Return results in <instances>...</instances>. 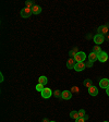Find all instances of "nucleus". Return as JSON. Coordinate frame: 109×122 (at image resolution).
<instances>
[{
    "label": "nucleus",
    "mask_w": 109,
    "mask_h": 122,
    "mask_svg": "<svg viewBox=\"0 0 109 122\" xmlns=\"http://www.w3.org/2000/svg\"><path fill=\"white\" fill-rule=\"evenodd\" d=\"M85 59H86V55H85V52H83V51H79V52L74 56L75 62H84Z\"/></svg>",
    "instance_id": "1"
},
{
    "label": "nucleus",
    "mask_w": 109,
    "mask_h": 122,
    "mask_svg": "<svg viewBox=\"0 0 109 122\" xmlns=\"http://www.w3.org/2000/svg\"><path fill=\"white\" fill-rule=\"evenodd\" d=\"M33 14L32 13V9H30V8H24V9H22L21 10V16L22 18H24V19H27V18H30L31 15Z\"/></svg>",
    "instance_id": "2"
},
{
    "label": "nucleus",
    "mask_w": 109,
    "mask_h": 122,
    "mask_svg": "<svg viewBox=\"0 0 109 122\" xmlns=\"http://www.w3.org/2000/svg\"><path fill=\"white\" fill-rule=\"evenodd\" d=\"M52 95H53V93L51 92L50 88H48V87H45V88L43 89V92H42V97L45 99L49 98V97L52 96Z\"/></svg>",
    "instance_id": "3"
},
{
    "label": "nucleus",
    "mask_w": 109,
    "mask_h": 122,
    "mask_svg": "<svg viewBox=\"0 0 109 122\" xmlns=\"http://www.w3.org/2000/svg\"><path fill=\"white\" fill-rule=\"evenodd\" d=\"M108 30H109V24H107V25H102L97 28L98 34H100V35H103V36L106 35V34L108 33Z\"/></svg>",
    "instance_id": "4"
},
{
    "label": "nucleus",
    "mask_w": 109,
    "mask_h": 122,
    "mask_svg": "<svg viewBox=\"0 0 109 122\" xmlns=\"http://www.w3.org/2000/svg\"><path fill=\"white\" fill-rule=\"evenodd\" d=\"M85 68H86V64L84 63V62H76L75 66H74V70H75V71H78V72L83 71Z\"/></svg>",
    "instance_id": "5"
},
{
    "label": "nucleus",
    "mask_w": 109,
    "mask_h": 122,
    "mask_svg": "<svg viewBox=\"0 0 109 122\" xmlns=\"http://www.w3.org/2000/svg\"><path fill=\"white\" fill-rule=\"evenodd\" d=\"M105 41V37L103 35H100V34H97V35L94 36V41L95 44H97V45H100V44H103Z\"/></svg>",
    "instance_id": "6"
},
{
    "label": "nucleus",
    "mask_w": 109,
    "mask_h": 122,
    "mask_svg": "<svg viewBox=\"0 0 109 122\" xmlns=\"http://www.w3.org/2000/svg\"><path fill=\"white\" fill-rule=\"evenodd\" d=\"M61 98H62V99H66V100L71 99L72 98L71 91H63V92H62V95H61Z\"/></svg>",
    "instance_id": "7"
},
{
    "label": "nucleus",
    "mask_w": 109,
    "mask_h": 122,
    "mask_svg": "<svg viewBox=\"0 0 109 122\" xmlns=\"http://www.w3.org/2000/svg\"><path fill=\"white\" fill-rule=\"evenodd\" d=\"M98 60L100 61V62H106V61L108 60V55H107V52L102 51V52L98 55Z\"/></svg>",
    "instance_id": "8"
},
{
    "label": "nucleus",
    "mask_w": 109,
    "mask_h": 122,
    "mask_svg": "<svg viewBox=\"0 0 109 122\" xmlns=\"http://www.w3.org/2000/svg\"><path fill=\"white\" fill-rule=\"evenodd\" d=\"M99 86L102 87V88H108L109 87V80L108 79H103L100 80V82H99Z\"/></svg>",
    "instance_id": "9"
},
{
    "label": "nucleus",
    "mask_w": 109,
    "mask_h": 122,
    "mask_svg": "<svg viewBox=\"0 0 109 122\" xmlns=\"http://www.w3.org/2000/svg\"><path fill=\"white\" fill-rule=\"evenodd\" d=\"M88 93L91 96H97V94H98V88L93 85V86H91L88 88Z\"/></svg>",
    "instance_id": "10"
},
{
    "label": "nucleus",
    "mask_w": 109,
    "mask_h": 122,
    "mask_svg": "<svg viewBox=\"0 0 109 122\" xmlns=\"http://www.w3.org/2000/svg\"><path fill=\"white\" fill-rule=\"evenodd\" d=\"M75 60H74V58H70L68 61H67V66H68V69H74V66H75Z\"/></svg>",
    "instance_id": "11"
},
{
    "label": "nucleus",
    "mask_w": 109,
    "mask_h": 122,
    "mask_svg": "<svg viewBox=\"0 0 109 122\" xmlns=\"http://www.w3.org/2000/svg\"><path fill=\"white\" fill-rule=\"evenodd\" d=\"M88 59H89V61H91V62H93V63H94V61L98 60V55H96L95 52H91L88 55Z\"/></svg>",
    "instance_id": "12"
},
{
    "label": "nucleus",
    "mask_w": 109,
    "mask_h": 122,
    "mask_svg": "<svg viewBox=\"0 0 109 122\" xmlns=\"http://www.w3.org/2000/svg\"><path fill=\"white\" fill-rule=\"evenodd\" d=\"M41 12H42V8L39 7V5H35L32 8V13H33V14H39Z\"/></svg>",
    "instance_id": "13"
},
{
    "label": "nucleus",
    "mask_w": 109,
    "mask_h": 122,
    "mask_svg": "<svg viewBox=\"0 0 109 122\" xmlns=\"http://www.w3.org/2000/svg\"><path fill=\"white\" fill-rule=\"evenodd\" d=\"M47 83H48V80H47V77H46V76H44V75L39 76V79H38V84H42V85H44V86H45Z\"/></svg>",
    "instance_id": "14"
},
{
    "label": "nucleus",
    "mask_w": 109,
    "mask_h": 122,
    "mask_svg": "<svg viewBox=\"0 0 109 122\" xmlns=\"http://www.w3.org/2000/svg\"><path fill=\"white\" fill-rule=\"evenodd\" d=\"M83 84H84V86H85V87H87V88H89V87H91V86H93V82H92V80H89V79L84 80Z\"/></svg>",
    "instance_id": "15"
},
{
    "label": "nucleus",
    "mask_w": 109,
    "mask_h": 122,
    "mask_svg": "<svg viewBox=\"0 0 109 122\" xmlns=\"http://www.w3.org/2000/svg\"><path fill=\"white\" fill-rule=\"evenodd\" d=\"M70 117L72 118V119H79V111H71L70 112Z\"/></svg>",
    "instance_id": "16"
},
{
    "label": "nucleus",
    "mask_w": 109,
    "mask_h": 122,
    "mask_svg": "<svg viewBox=\"0 0 109 122\" xmlns=\"http://www.w3.org/2000/svg\"><path fill=\"white\" fill-rule=\"evenodd\" d=\"M102 51H103V50L100 49V47H99L98 45H97V46H94V47H93V52H95L96 55H99V53L102 52Z\"/></svg>",
    "instance_id": "17"
},
{
    "label": "nucleus",
    "mask_w": 109,
    "mask_h": 122,
    "mask_svg": "<svg viewBox=\"0 0 109 122\" xmlns=\"http://www.w3.org/2000/svg\"><path fill=\"white\" fill-rule=\"evenodd\" d=\"M25 5H26V8L32 9V8L35 5V3H34V1H25Z\"/></svg>",
    "instance_id": "18"
},
{
    "label": "nucleus",
    "mask_w": 109,
    "mask_h": 122,
    "mask_svg": "<svg viewBox=\"0 0 109 122\" xmlns=\"http://www.w3.org/2000/svg\"><path fill=\"white\" fill-rule=\"evenodd\" d=\"M61 95H62V92H60V91H55L53 92V96L55 97H57V98H61Z\"/></svg>",
    "instance_id": "19"
},
{
    "label": "nucleus",
    "mask_w": 109,
    "mask_h": 122,
    "mask_svg": "<svg viewBox=\"0 0 109 122\" xmlns=\"http://www.w3.org/2000/svg\"><path fill=\"white\" fill-rule=\"evenodd\" d=\"M45 88V87H44V85H42V84H37V85H36V91L37 92H43V89Z\"/></svg>",
    "instance_id": "20"
},
{
    "label": "nucleus",
    "mask_w": 109,
    "mask_h": 122,
    "mask_svg": "<svg viewBox=\"0 0 109 122\" xmlns=\"http://www.w3.org/2000/svg\"><path fill=\"white\" fill-rule=\"evenodd\" d=\"M85 116H86V114H85V110H84V109L79 110V117L80 118H84Z\"/></svg>",
    "instance_id": "21"
},
{
    "label": "nucleus",
    "mask_w": 109,
    "mask_h": 122,
    "mask_svg": "<svg viewBox=\"0 0 109 122\" xmlns=\"http://www.w3.org/2000/svg\"><path fill=\"white\" fill-rule=\"evenodd\" d=\"M71 93H79V87L78 86H72Z\"/></svg>",
    "instance_id": "22"
},
{
    "label": "nucleus",
    "mask_w": 109,
    "mask_h": 122,
    "mask_svg": "<svg viewBox=\"0 0 109 122\" xmlns=\"http://www.w3.org/2000/svg\"><path fill=\"white\" fill-rule=\"evenodd\" d=\"M75 122H85V119L84 118H79V119H76Z\"/></svg>",
    "instance_id": "23"
},
{
    "label": "nucleus",
    "mask_w": 109,
    "mask_h": 122,
    "mask_svg": "<svg viewBox=\"0 0 109 122\" xmlns=\"http://www.w3.org/2000/svg\"><path fill=\"white\" fill-rule=\"evenodd\" d=\"M86 64V66H88V68H91L92 66H93V62H91V61H88V62H87V63H85Z\"/></svg>",
    "instance_id": "24"
},
{
    "label": "nucleus",
    "mask_w": 109,
    "mask_h": 122,
    "mask_svg": "<svg viewBox=\"0 0 109 122\" xmlns=\"http://www.w3.org/2000/svg\"><path fill=\"white\" fill-rule=\"evenodd\" d=\"M0 77H1V79H0V81L3 82V74L2 73H0Z\"/></svg>",
    "instance_id": "25"
},
{
    "label": "nucleus",
    "mask_w": 109,
    "mask_h": 122,
    "mask_svg": "<svg viewBox=\"0 0 109 122\" xmlns=\"http://www.w3.org/2000/svg\"><path fill=\"white\" fill-rule=\"evenodd\" d=\"M106 94H107V95H108V96H109V87H108V88L106 89Z\"/></svg>",
    "instance_id": "26"
},
{
    "label": "nucleus",
    "mask_w": 109,
    "mask_h": 122,
    "mask_svg": "<svg viewBox=\"0 0 109 122\" xmlns=\"http://www.w3.org/2000/svg\"><path fill=\"white\" fill-rule=\"evenodd\" d=\"M44 122H49V121H48L47 119H45V120H44Z\"/></svg>",
    "instance_id": "27"
},
{
    "label": "nucleus",
    "mask_w": 109,
    "mask_h": 122,
    "mask_svg": "<svg viewBox=\"0 0 109 122\" xmlns=\"http://www.w3.org/2000/svg\"><path fill=\"white\" fill-rule=\"evenodd\" d=\"M49 122H56V121H49Z\"/></svg>",
    "instance_id": "28"
},
{
    "label": "nucleus",
    "mask_w": 109,
    "mask_h": 122,
    "mask_svg": "<svg viewBox=\"0 0 109 122\" xmlns=\"http://www.w3.org/2000/svg\"><path fill=\"white\" fill-rule=\"evenodd\" d=\"M108 39H109V35H108Z\"/></svg>",
    "instance_id": "29"
},
{
    "label": "nucleus",
    "mask_w": 109,
    "mask_h": 122,
    "mask_svg": "<svg viewBox=\"0 0 109 122\" xmlns=\"http://www.w3.org/2000/svg\"><path fill=\"white\" fill-rule=\"evenodd\" d=\"M104 122H108V121H104Z\"/></svg>",
    "instance_id": "30"
}]
</instances>
